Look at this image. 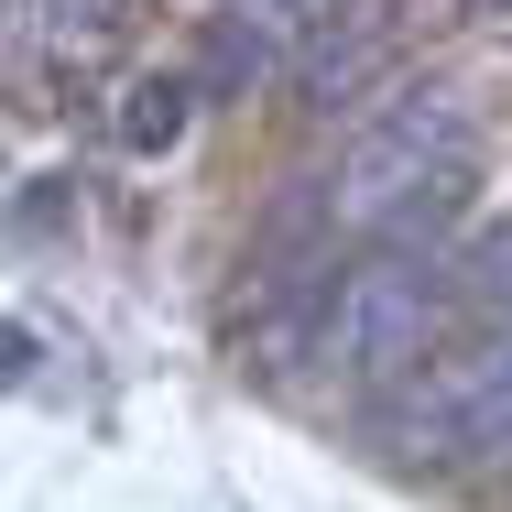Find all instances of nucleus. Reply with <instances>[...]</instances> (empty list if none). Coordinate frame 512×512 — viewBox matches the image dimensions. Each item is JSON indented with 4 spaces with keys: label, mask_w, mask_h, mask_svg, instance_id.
Wrapping results in <instances>:
<instances>
[{
    "label": "nucleus",
    "mask_w": 512,
    "mask_h": 512,
    "mask_svg": "<svg viewBox=\"0 0 512 512\" xmlns=\"http://www.w3.org/2000/svg\"><path fill=\"white\" fill-rule=\"evenodd\" d=\"M382 436L404 458H436V469H469V458H502L512 469V316L480 327L458 360H436L404 404L382 414Z\"/></svg>",
    "instance_id": "nucleus-3"
},
{
    "label": "nucleus",
    "mask_w": 512,
    "mask_h": 512,
    "mask_svg": "<svg viewBox=\"0 0 512 512\" xmlns=\"http://www.w3.org/2000/svg\"><path fill=\"white\" fill-rule=\"evenodd\" d=\"M469 175H480V109L458 88H404L382 120H360L338 142V164L306 186V207H316V229L349 251V240L404 229V218H458Z\"/></svg>",
    "instance_id": "nucleus-1"
},
{
    "label": "nucleus",
    "mask_w": 512,
    "mask_h": 512,
    "mask_svg": "<svg viewBox=\"0 0 512 512\" xmlns=\"http://www.w3.org/2000/svg\"><path fill=\"white\" fill-rule=\"evenodd\" d=\"M186 120H197V77H186V66H164V77H142V88L120 99V142H131V153H175V142H186Z\"/></svg>",
    "instance_id": "nucleus-6"
},
{
    "label": "nucleus",
    "mask_w": 512,
    "mask_h": 512,
    "mask_svg": "<svg viewBox=\"0 0 512 512\" xmlns=\"http://www.w3.org/2000/svg\"><path fill=\"white\" fill-rule=\"evenodd\" d=\"M447 306L469 327H502L512 316V229H480L469 251H447Z\"/></svg>",
    "instance_id": "nucleus-5"
},
{
    "label": "nucleus",
    "mask_w": 512,
    "mask_h": 512,
    "mask_svg": "<svg viewBox=\"0 0 512 512\" xmlns=\"http://www.w3.org/2000/svg\"><path fill=\"white\" fill-rule=\"evenodd\" d=\"M22 371H33V338H22V327H0V382H22Z\"/></svg>",
    "instance_id": "nucleus-8"
},
{
    "label": "nucleus",
    "mask_w": 512,
    "mask_h": 512,
    "mask_svg": "<svg viewBox=\"0 0 512 512\" xmlns=\"http://www.w3.org/2000/svg\"><path fill=\"white\" fill-rule=\"evenodd\" d=\"M458 327L447 306V240H436V218H404V229H371V240H349L338 251V273H327V306H316V360L338 371V382H404L436 360V338Z\"/></svg>",
    "instance_id": "nucleus-2"
},
{
    "label": "nucleus",
    "mask_w": 512,
    "mask_h": 512,
    "mask_svg": "<svg viewBox=\"0 0 512 512\" xmlns=\"http://www.w3.org/2000/svg\"><path fill=\"white\" fill-rule=\"evenodd\" d=\"M262 22H284V33H327V22H349V0H251Z\"/></svg>",
    "instance_id": "nucleus-7"
},
{
    "label": "nucleus",
    "mask_w": 512,
    "mask_h": 512,
    "mask_svg": "<svg viewBox=\"0 0 512 512\" xmlns=\"http://www.w3.org/2000/svg\"><path fill=\"white\" fill-rule=\"evenodd\" d=\"M284 44H295V33H284V22H262L251 0H240V11H207L197 66H186V77H197V99H251V88H273Z\"/></svg>",
    "instance_id": "nucleus-4"
}]
</instances>
